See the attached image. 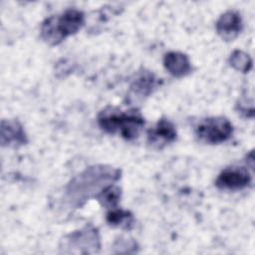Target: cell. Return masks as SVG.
Wrapping results in <instances>:
<instances>
[{
    "instance_id": "cell-11",
    "label": "cell",
    "mask_w": 255,
    "mask_h": 255,
    "mask_svg": "<svg viewBox=\"0 0 255 255\" xmlns=\"http://www.w3.org/2000/svg\"><path fill=\"white\" fill-rule=\"evenodd\" d=\"M163 66L166 71L176 78H182L191 72V64L187 55L170 51L163 56Z\"/></svg>"
},
{
    "instance_id": "cell-10",
    "label": "cell",
    "mask_w": 255,
    "mask_h": 255,
    "mask_svg": "<svg viewBox=\"0 0 255 255\" xmlns=\"http://www.w3.org/2000/svg\"><path fill=\"white\" fill-rule=\"evenodd\" d=\"M0 141L3 146L18 147L28 142L23 126L17 120H2Z\"/></svg>"
},
{
    "instance_id": "cell-5",
    "label": "cell",
    "mask_w": 255,
    "mask_h": 255,
    "mask_svg": "<svg viewBox=\"0 0 255 255\" xmlns=\"http://www.w3.org/2000/svg\"><path fill=\"white\" fill-rule=\"evenodd\" d=\"M194 131L200 141L218 144L229 139L233 132V127L224 117H210L201 120L196 125Z\"/></svg>"
},
{
    "instance_id": "cell-7",
    "label": "cell",
    "mask_w": 255,
    "mask_h": 255,
    "mask_svg": "<svg viewBox=\"0 0 255 255\" xmlns=\"http://www.w3.org/2000/svg\"><path fill=\"white\" fill-rule=\"evenodd\" d=\"M177 132L174 125L167 119L161 118L156 125L147 130V143L155 149H161L176 139Z\"/></svg>"
},
{
    "instance_id": "cell-4",
    "label": "cell",
    "mask_w": 255,
    "mask_h": 255,
    "mask_svg": "<svg viewBox=\"0 0 255 255\" xmlns=\"http://www.w3.org/2000/svg\"><path fill=\"white\" fill-rule=\"evenodd\" d=\"M61 249L64 253L92 254L97 253L101 247L98 229L92 225L68 234L62 240Z\"/></svg>"
},
{
    "instance_id": "cell-3",
    "label": "cell",
    "mask_w": 255,
    "mask_h": 255,
    "mask_svg": "<svg viewBox=\"0 0 255 255\" xmlns=\"http://www.w3.org/2000/svg\"><path fill=\"white\" fill-rule=\"evenodd\" d=\"M85 24V15L78 9H67L60 15L46 18L40 28L42 40L50 45L56 46L67 37L76 34Z\"/></svg>"
},
{
    "instance_id": "cell-6",
    "label": "cell",
    "mask_w": 255,
    "mask_h": 255,
    "mask_svg": "<svg viewBox=\"0 0 255 255\" xmlns=\"http://www.w3.org/2000/svg\"><path fill=\"white\" fill-rule=\"evenodd\" d=\"M252 180L249 170L244 166H228L215 180V185L223 190H240L247 187Z\"/></svg>"
},
{
    "instance_id": "cell-13",
    "label": "cell",
    "mask_w": 255,
    "mask_h": 255,
    "mask_svg": "<svg viewBox=\"0 0 255 255\" xmlns=\"http://www.w3.org/2000/svg\"><path fill=\"white\" fill-rule=\"evenodd\" d=\"M121 196L122 189L118 185L112 183L106 186L100 193H98L95 196V199H97L102 206L110 210L118 207V204L121 200Z\"/></svg>"
},
{
    "instance_id": "cell-8",
    "label": "cell",
    "mask_w": 255,
    "mask_h": 255,
    "mask_svg": "<svg viewBox=\"0 0 255 255\" xmlns=\"http://www.w3.org/2000/svg\"><path fill=\"white\" fill-rule=\"evenodd\" d=\"M157 79L154 74L150 71L142 70L135 74L134 79L129 85V91L128 94V99L129 102L141 101L147 98L157 85Z\"/></svg>"
},
{
    "instance_id": "cell-2",
    "label": "cell",
    "mask_w": 255,
    "mask_h": 255,
    "mask_svg": "<svg viewBox=\"0 0 255 255\" xmlns=\"http://www.w3.org/2000/svg\"><path fill=\"white\" fill-rule=\"evenodd\" d=\"M100 128L108 133H120L127 140L135 139L144 126V119L140 113L131 109L121 111L116 107H107L98 115Z\"/></svg>"
},
{
    "instance_id": "cell-9",
    "label": "cell",
    "mask_w": 255,
    "mask_h": 255,
    "mask_svg": "<svg viewBox=\"0 0 255 255\" xmlns=\"http://www.w3.org/2000/svg\"><path fill=\"white\" fill-rule=\"evenodd\" d=\"M241 14L236 10H228L220 15L215 23L217 34L225 41L234 40L242 31Z\"/></svg>"
},
{
    "instance_id": "cell-14",
    "label": "cell",
    "mask_w": 255,
    "mask_h": 255,
    "mask_svg": "<svg viewBox=\"0 0 255 255\" xmlns=\"http://www.w3.org/2000/svg\"><path fill=\"white\" fill-rule=\"evenodd\" d=\"M229 63L232 68L242 73H248L252 69V59L249 54L241 50H235L229 57Z\"/></svg>"
},
{
    "instance_id": "cell-1",
    "label": "cell",
    "mask_w": 255,
    "mask_h": 255,
    "mask_svg": "<svg viewBox=\"0 0 255 255\" xmlns=\"http://www.w3.org/2000/svg\"><path fill=\"white\" fill-rule=\"evenodd\" d=\"M121 177V170L109 165L97 164L86 168L66 186L65 196L70 205L82 206L88 199L95 198L106 186Z\"/></svg>"
},
{
    "instance_id": "cell-12",
    "label": "cell",
    "mask_w": 255,
    "mask_h": 255,
    "mask_svg": "<svg viewBox=\"0 0 255 255\" xmlns=\"http://www.w3.org/2000/svg\"><path fill=\"white\" fill-rule=\"evenodd\" d=\"M106 220L110 226L120 227L127 230L131 229L134 222L133 215L130 211L124 210L118 207L110 209L108 211Z\"/></svg>"
}]
</instances>
